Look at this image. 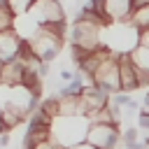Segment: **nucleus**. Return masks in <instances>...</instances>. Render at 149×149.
<instances>
[{
    "label": "nucleus",
    "mask_w": 149,
    "mask_h": 149,
    "mask_svg": "<svg viewBox=\"0 0 149 149\" xmlns=\"http://www.w3.org/2000/svg\"><path fill=\"white\" fill-rule=\"evenodd\" d=\"M65 33H68V23H54V26H40L35 30V35L28 40L30 51L35 54V58L51 63L58 58L63 44H65Z\"/></svg>",
    "instance_id": "1"
},
{
    "label": "nucleus",
    "mask_w": 149,
    "mask_h": 149,
    "mask_svg": "<svg viewBox=\"0 0 149 149\" xmlns=\"http://www.w3.org/2000/svg\"><path fill=\"white\" fill-rule=\"evenodd\" d=\"M86 128H88V121L84 116H56L49 128V133H51L49 142L68 149L77 142H84Z\"/></svg>",
    "instance_id": "2"
},
{
    "label": "nucleus",
    "mask_w": 149,
    "mask_h": 149,
    "mask_svg": "<svg viewBox=\"0 0 149 149\" xmlns=\"http://www.w3.org/2000/svg\"><path fill=\"white\" fill-rule=\"evenodd\" d=\"M70 44L81 47L84 51H95L102 47V26L84 21V19H74L70 26Z\"/></svg>",
    "instance_id": "3"
},
{
    "label": "nucleus",
    "mask_w": 149,
    "mask_h": 149,
    "mask_svg": "<svg viewBox=\"0 0 149 149\" xmlns=\"http://www.w3.org/2000/svg\"><path fill=\"white\" fill-rule=\"evenodd\" d=\"M93 84L107 95L119 91V54L116 51L98 65V70L93 72Z\"/></svg>",
    "instance_id": "4"
},
{
    "label": "nucleus",
    "mask_w": 149,
    "mask_h": 149,
    "mask_svg": "<svg viewBox=\"0 0 149 149\" xmlns=\"http://www.w3.org/2000/svg\"><path fill=\"white\" fill-rule=\"evenodd\" d=\"M28 14L37 21V26H54L65 21V9L61 0H33Z\"/></svg>",
    "instance_id": "5"
},
{
    "label": "nucleus",
    "mask_w": 149,
    "mask_h": 149,
    "mask_svg": "<svg viewBox=\"0 0 149 149\" xmlns=\"http://www.w3.org/2000/svg\"><path fill=\"white\" fill-rule=\"evenodd\" d=\"M119 133L121 130L116 123H88L84 140L95 149H116Z\"/></svg>",
    "instance_id": "6"
},
{
    "label": "nucleus",
    "mask_w": 149,
    "mask_h": 149,
    "mask_svg": "<svg viewBox=\"0 0 149 149\" xmlns=\"http://www.w3.org/2000/svg\"><path fill=\"white\" fill-rule=\"evenodd\" d=\"M79 102H81V109H84V116L91 114V112H98L102 107H107L109 102V95L105 91H100L95 84H86L81 91H79Z\"/></svg>",
    "instance_id": "7"
},
{
    "label": "nucleus",
    "mask_w": 149,
    "mask_h": 149,
    "mask_svg": "<svg viewBox=\"0 0 149 149\" xmlns=\"http://www.w3.org/2000/svg\"><path fill=\"white\" fill-rule=\"evenodd\" d=\"M119 91L123 93L137 91V77H135V68L128 54H119Z\"/></svg>",
    "instance_id": "8"
},
{
    "label": "nucleus",
    "mask_w": 149,
    "mask_h": 149,
    "mask_svg": "<svg viewBox=\"0 0 149 149\" xmlns=\"http://www.w3.org/2000/svg\"><path fill=\"white\" fill-rule=\"evenodd\" d=\"M23 63L19 58H9V61H2V68H0V84L5 86H19L21 79H23Z\"/></svg>",
    "instance_id": "9"
},
{
    "label": "nucleus",
    "mask_w": 149,
    "mask_h": 149,
    "mask_svg": "<svg viewBox=\"0 0 149 149\" xmlns=\"http://www.w3.org/2000/svg\"><path fill=\"white\" fill-rule=\"evenodd\" d=\"M102 12L109 23H119L128 19V14L133 12V2L130 0H102Z\"/></svg>",
    "instance_id": "10"
},
{
    "label": "nucleus",
    "mask_w": 149,
    "mask_h": 149,
    "mask_svg": "<svg viewBox=\"0 0 149 149\" xmlns=\"http://www.w3.org/2000/svg\"><path fill=\"white\" fill-rule=\"evenodd\" d=\"M21 37L9 28V30H2L0 33V61H9V58H16L19 49H21Z\"/></svg>",
    "instance_id": "11"
},
{
    "label": "nucleus",
    "mask_w": 149,
    "mask_h": 149,
    "mask_svg": "<svg viewBox=\"0 0 149 149\" xmlns=\"http://www.w3.org/2000/svg\"><path fill=\"white\" fill-rule=\"evenodd\" d=\"M26 119H28V114H26V112H21L19 107L9 105V102H5V105L0 107V123H2V128H5V130H12V128L21 126Z\"/></svg>",
    "instance_id": "12"
},
{
    "label": "nucleus",
    "mask_w": 149,
    "mask_h": 149,
    "mask_svg": "<svg viewBox=\"0 0 149 149\" xmlns=\"http://www.w3.org/2000/svg\"><path fill=\"white\" fill-rule=\"evenodd\" d=\"M40 26H37V21L26 12V14H19V16H14V23H12V30L23 40V42H28L33 35H35V30H37Z\"/></svg>",
    "instance_id": "13"
},
{
    "label": "nucleus",
    "mask_w": 149,
    "mask_h": 149,
    "mask_svg": "<svg viewBox=\"0 0 149 149\" xmlns=\"http://www.w3.org/2000/svg\"><path fill=\"white\" fill-rule=\"evenodd\" d=\"M58 98V116H84L79 95H56Z\"/></svg>",
    "instance_id": "14"
},
{
    "label": "nucleus",
    "mask_w": 149,
    "mask_h": 149,
    "mask_svg": "<svg viewBox=\"0 0 149 149\" xmlns=\"http://www.w3.org/2000/svg\"><path fill=\"white\" fill-rule=\"evenodd\" d=\"M49 137H51L49 130H33V128H28L23 140H21V149H35V147L49 142Z\"/></svg>",
    "instance_id": "15"
},
{
    "label": "nucleus",
    "mask_w": 149,
    "mask_h": 149,
    "mask_svg": "<svg viewBox=\"0 0 149 149\" xmlns=\"http://www.w3.org/2000/svg\"><path fill=\"white\" fill-rule=\"evenodd\" d=\"M121 23H128V26H133L135 30H144V28H149V5L133 9V12L128 14V19L121 21Z\"/></svg>",
    "instance_id": "16"
},
{
    "label": "nucleus",
    "mask_w": 149,
    "mask_h": 149,
    "mask_svg": "<svg viewBox=\"0 0 149 149\" xmlns=\"http://www.w3.org/2000/svg\"><path fill=\"white\" fill-rule=\"evenodd\" d=\"M128 58H130V63H133L137 70L149 72V47H144V44H135V47L128 51Z\"/></svg>",
    "instance_id": "17"
},
{
    "label": "nucleus",
    "mask_w": 149,
    "mask_h": 149,
    "mask_svg": "<svg viewBox=\"0 0 149 149\" xmlns=\"http://www.w3.org/2000/svg\"><path fill=\"white\" fill-rule=\"evenodd\" d=\"M37 109H40V112H44L47 116L56 119V116H58V98H56V95L40 98V102H37Z\"/></svg>",
    "instance_id": "18"
},
{
    "label": "nucleus",
    "mask_w": 149,
    "mask_h": 149,
    "mask_svg": "<svg viewBox=\"0 0 149 149\" xmlns=\"http://www.w3.org/2000/svg\"><path fill=\"white\" fill-rule=\"evenodd\" d=\"M12 23H14V14L9 12L7 2L2 0V2H0V33H2V30H9Z\"/></svg>",
    "instance_id": "19"
},
{
    "label": "nucleus",
    "mask_w": 149,
    "mask_h": 149,
    "mask_svg": "<svg viewBox=\"0 0 149 149\" xmlns=\"http://www.w3.org/2000/svg\"><path fill=\"white\" fill-rule=\"evenodd\" d=\"M137 140H140V130H137V126H128L126 130L119 133V142H123V147H128V144H133V142H137Z\"/></svg>",
    "instance_id": "20"
},
{
    "label": "nucleus",
    "mask_w": 149,
    "mask_h": 149,
    "mask_svg": "<svg viewBox=\"0 0 149 149\" xmlns=\"http://www.w3.org/2000/svg\"><path fill=\"white\" fill-rule=\"evenodd\" d=\"M5 2H7L9 12H12L14 16H19V14H26V12L30 9V5H33V0H5Z\"/></svg>",
    "instance_id": "21"
},
{
    "label": "nucleus",
    "mask_w": 149,
    "mask_h": 149,
    "mask_svg": "<svg viewBox=\"0 0 149 149\" xmlns=\"http://www.w3.org/2000/svg\"><path fill=\"white\" fill-rule=\"evenodd\" d=\"M137 130L142 133V140L147 142L149 140V114L142 109H137Z\"/></svg>",
    "instance_id": "22"
},
{
    "label": "nucleus",
    "mask_w": 149,
    "mask_h": 149,
    "mask_svg": "<svg viewBox=\"0 0 149 149\" xmlns=\"http://www.w3.org/2000/svg\"><path fill=\"white\" fill-rule=\"evenodd\" d=\"M72 77H74V72H72V70H68V68H63V70L58 72V79H61L63 84H68V81H70Z\"/></svg>",
    "instance_id": "23"
},
{
    "label": "nucleus",
    "mask_w": 149,
    "mask_h": 149,
    "mask_svg": "<svg viewBox=\"0 0 149 149\" xmlns=\"http://www.w3.org/2000/svg\"><path fill=\"white\" fill-rule=\"evenodd\" d=\"M68 149H95V147H91L86 140L84 142H77V144H72V147H68Z\"/></svg>",
    "instance_id": "24"
},
{
    "label": "nucleus",
    "mask_w": 149,
    "mask_h": 149,
    "mask_svg": "<svg viewBox=\"0 0 149 149\" xmlns=\"http://www.w3.org/2000/svg\"><path fill=\"white\" fill-rule=\"evenodd\" d=\"M140 109L149 114V93H144V98H142V105H140Z\"/></svg>",
    "instance_id": "25"
},
{
    "label": "nucleus",
    "mask_w": 149,
    "mask_h": 149,
    "mask_svg": "<svg viewBox=\"0 0 149 149\" xmlns=\"http://www.w3.org/2000/svg\"><path fill=\"white\" fill-rule=\"evenodd\" d=\"M133 2V9H137V7H144V5H149V0H130Z\"/></svg>",
    "instance_id": "26"
},
{
    "label": "nucleus",
    "mask_w": 149,
    "mask_h": 149,
    "mask_svg": "<svg viewBox=\"0 0 149 149\" xmlns=\"http://www.w3.org/2000/svg\"><path fill=\"white\" fill-rule=\"evenodd\" d=\"M0 133H5V128H2V123H0Z\"/></svg>",
    "instance_id": "27"
},
{
    "label": "nucleus",
    "mask_w": 149,
    "mask_h": 149,
    "mask_svg": "<svg viewBox=\"0 0 149 149\" xmlns=\"http://www.w3.org/2000/svg\"><path fill=\"white\" fill-rule=\"evenodd\" d=\"M144 144H147V149H149V140H147V142H144Z\"/></svg>",
    "instance_id": "28"
},
{
    "label": "nucleus",
    "mask_w": 149,
    "mask_h": 149,
    "mask_svg": "<svg viewBox=\"0 0 149 149\" xmlns=\"http://www.w3.org/2000/svg\"><path fill=\"white\" fill-rule=\"evenodd\" d=\"M0 68H2V61H0Z\"/></svg>",
    "instance_id": "29"
},
{
    "label": "nucleus",
    "mask_w": 149,
    "mask_h": 149,
    "mask_svg": "<svg viewBox=\"0 0 149 149\" xmlns=\"http://www.w3.org/2000/svg\"><path fill=\"white\" fill-rule=\"evenodd\" d=\"M0 149H2V144H0Z\"/></svg>",
    "instance_id": "30"
}]
</instances>
